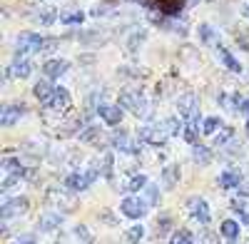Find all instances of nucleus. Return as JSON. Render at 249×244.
<instances>
[{
  "label": "nucleus",
  "instance_id": "obj_1",
  "mask_svg": "<svg viewBox=\"0 0 249 244\" xmlns=\"http://www.w3.org/2000/svg\"><path fill=\"white\" fill-rule=\"evenodd\" d=\"M120 107L122 110H130V112H135L137 117H142V115H147V100H144V95L140 92V90H135V87H127V90H122L120 92Z\"/></svg>",
  "mask_w": 249,
  "mask_h": 244
},
{
  "label": "nucleus",
  "instance_id": "obj_2",
  "mask_svg": "<svg viewBox=\"0 0 249 244\" xmlns=\"http://www.w3.org/2000/svg\"><path fill=\"white\" fill-rule=\"evenodd\" d=\"M100 177V172L95 170V167H88V170H75V172H70L68 177H65V187L70 190V192H85L92 182Z\"/></svg>",
  "mask_w": 249,
  "mask_h": 244
},
{
  "label": "nucleus",
  "instance_id": "obj_3",
  "mask_svg": "<svg viewBox=\"0 0 249 244\" xmlns=\"http://www.w3.org/2000/svg\"><path fill=\"white\" fill-rule=\"evenodd\" d=\"M147 209H150L147 199L140 197V194H127V197H122V202H120V212L127 219H142L144 214H147Z\"/></svg>",
  "mask_w": 249,
  "mask_h": 244
},
{
  "label": "nucleus",
  "instance_id": "obj_4",
  "mask_svg": "<svg viewBox=\"0 0 249 244\" xmlns=\"http://www.w3.org/2000/svg\"><path fill=\"white\" fill-rule=\"evenodd\" d=\"M30 207L28 197H13V199H3V207H0V217H3V222H10L13 217H20L25 214Z\"/></svg>",
  "mask_w": 249,
  "mask_h": 244
},
{
  "label": "nucleus",
  "instance_id": "obj_5",
  "mask_svg": "<svg viewBox=\"0 0 249 244\" xmlns=\"http://www.w3.org/2000/svg\"><path fill=\"white\" fill-rule=\"evenodd\" d=\"M45 40L48 37L37 35V33H20L15 45L20 52H40V50H45Z\"/></svg>",
  "mask_w": 249,
  "mask_h": 244
},
{
  "label": "nucleus",
  "instance_id": "obj_6",
  "mask_svg": "<svg viewBox=\"0 0 249 244\" xmlns=\"http://www.w3.org/2000/svg\"><path fill=\"white\" fill-rule=\"evenodd\" d=\"M167 130H164V125L160 122V125H144L137 130V139L142 142H150V145H162V142H167Z\"/></svg>",
  "mask_w": 249,
  "mask_h": 244
},
{
  "label": "nucleus",
  "instance_id": "obj_7",
  "mask_svg": "<svg viewBox=\"0 0 249 244\" xmlns=\"http://www.w3.org/2000/svg\"><path fill=\"white\" fill-rule=\"evenodd\" d=\"M187 209H190V214H192L195 222H199V225H210L212 212H210V205H207L202 197H190V202H187Z\"/></svg>",
  "mask_w": 249,
  "mask_h": 244
},
{
  "label": "nucleus",
  "instance_id": "obj_8",
  "mask_svg": "<svg viewBox=\"0 0 249 244\" xmlns=\"http://www.w3.org/2000/svg\"><path fill=\"white\" fill-rule=\"evenodd\" d=\"M177 110L182 117L187 120H202L199 117V110H197V95L195 92H184L177 97Z\"/></svg>",
  "mask_w": 249,
  "mask_h": 244
},
{
  "label": "nucleus",
  "instance_id": "obj_9",
  "mask_svg": "<svg viewBox=\"0 0 249 244\" xmlns=\"http://www.w3.org/2000/svg\"><path fill=\"white\" fill-rule=\"evenodd\" d=\"M110 145H112L115 150H120V152H130V155H140V152H142V147L137 145L135 139H130V135L124 132V130H117V132L110 137Z\"/></svg>",
  "mask_w": 249,
  "mask_h": 244
},
{
  "label": "nucleus",
  "instance_id": "obj_10",
  "mask_svg": "<svg viewBox=\"0 0 249 244\" xmlns=\"http://www.w3.org/2000/svg\"><path fill=\"white\" fill-rule=\"evenodd\" d=\"M30 72H33V63H30V60L28 57H15L5 75L10 80H25V77H30Z\"/></svg>",
  "mask_w": 249,
  "mask_h": 244
},
{
  "label": "nucleus",
  "instance_id": "obj_11",
  "mask_svg": "<svg viewBox=\"0 0 249 244\" xmlns=\"http://www.w3.org/2000/svg\"><path fill=\"white\" fill-rule=\"evenodd\" d=\"M147 5L155 8V10H160L162 15L172 17V15H179V13H182L184 0H147Z\"/></svg>",
  "mask_w": 249,
  "mask_h": 244
},
{
  "label": "nucleus",
  "instance_id": "obj_12",
  "mask_svg": "<svg viewBox=\"0 0 249 244\" xmlns=\"http://www.w3.org/2000/svg\"><path fill=\"white\" fill-rule=\"evenodd\" d=\"M97 115L107 122V125L117 127L120 122H122V107L120 105H105V103H100L97 105Z\"/></svg>",
  "mask_w": 249,
  "mask_h": 244
},
{
  "label": "nucleus",
  "instance_id": "obj_13",
  "mask_svg": "<svg viewBox=\"0 0 249 244\" xmlns=\"http://www.w3.org/2000/svg\"><path fill=\"white\" fill-rule=\"evenodd\" d=\"M68 68H70L68 60H62V57H53V60H48V63L43 65V72H45V77L57 80L60 75H65V72H68Z\"/></svg>",
  "mask_w": 249,
  "mask_h": 244
},
{
  "label": "nucleus",
  "instance_id": "obj_14",
  "mask_svg": "<svg viewBox=\"0 0 249 244\" xmlns=\"http://www.w3.org/2000/svg\"><path fill=\"white\" fill-rule=\"evenodd\" d=\"M62 225V212H43L37 217V229L40 232H53Z\"/></svg>",
  "mask_w": 249,
  "mask_h": 244
},
{
  "label": "nucleus",
  "instance_id": "obj_15",
  "mask_svg": "<svg viewBox=\"0 0 249 244\" xmlns=\"http://www.w3.org/2000/svg\"><path fill=\"white\" fill-rule=\"evenodd\" d=\"M70 105H72L70 92H68L65 87H55L53 100H50V107H53L55 112H65V110H70Z\"/></svg>",
  "mask_w": 249,
  "mask_h": 244
},
{
  "label": "nucleus",
  "instance_id": "obj_16",
  "mask_svg": "<svg viewBox=\"0 0 249 244\" xmlns=\"http://www.w3.org/2000/svg\"><path fill=\"white\" fill-rule=\"evenodd\" d=\"M179 177H182L179 165H167V167L162 170V174H160L162 187H164V190H175V187H177V182H179Z\"/></svg>",
  "mask_w": 249,
  "mask_h": 244
},
{
  "label": "nucleus",
  "instance_id": "obj_17",
  "mask_svg": "<svg viewBox=\"0 0 249 244\" xmlns=\"http://www.w3.org/2000/svg\"><path fill=\"white\" fill-rule=\"evenodd\" d=\"M23 115H25V107L23 105H5L3 107V115H0V122H3V127H13Z\"/></svg>",
  "mask_w": 249,
  "mask_h": 244
},
{
  "label": "nucleus",
  "instance_id": "obj_18",
  "mask_svg": "<svg viewBox=\"0 0 249 244\" xmlns=\"http://www.w3.org/2000/svg\"><path fill=\"white\" fill-rule=\"evenodd\" d=\"M217 185L222 190H232V187H239L242 185V174L237 170H224L219 177H217Z\"/></svg>",
  "mask_w": 249,
  "mask_h": 244
},
{
  "label": "nucleus",
  "instance_id": "obj_19",
  "mask_svg": "<svg viewBox=\"0 0 249 244\" xmlns=\"http://www.w3.org/2000/svg\"><path fill=\"white\" fill-rule=\"evenodd\" d=\"M33 92H35V97H37L43 105H50V100H53V92H55V87H53V83H50V80H40V83H35Z\"/></svg>",
  "mask_w": 249,
  "mask_h": 244
},
{
  "label": "nucleus",
  "instance_id": "obj_20",
  "mask_svg": "<svg viewBox=\"0 0 249 244\" xmlns=\"http://www.w3.org/2000/svg\"><path fill=\"white\" fill-rule=\"evenodd\" d=\"M92 167L100 172V177H107V179H110V177H112V167H115V157H112V152H105Z\"/></svg>",
  "mask_w": 249,
  "mask_h": 244
},
{
  "label": "nucleus",
  "instance_id": "obj_21",
  "mask_svg": "<svg viewBox=\"0 0 249 244\" xmlns=\"http://www.w3.org/2000/svg\"><path fill=\"white\" fill-rule=\"evenodd\" d=\"M217 55H219V63L227 68V70H232V72H242V65H239V60L230 52V50H227V48H217Z\"/></svg>",
  "mask_w": 249,
  "mask_h": 244
},
{
  "label": "nucleus",
  "instance_id": "obj_22",
  "mask_svg": "<svg viewBox=\"0 0 249 244\" xmlns=\"http://www.w3.org/2000/svg\"><path fill=\"white\" fill-rule=\"evenodd\" d=\"M82 20H85V13H82L80 8H65V10H60V23H65V25H80Z\"/></svg>",
  "mask_w": 249,
  "mask_h": 244
},
{
  "label": "nucleus",
  "instance_id": "obj_23",
  "mask_svg": "<svg viewBox=\"0 0 249 244\" xmlns=\"http://www.w3.org/2000/svg\"><path fill=\"white\" fill-rule=\"evenodd\" d=\"M182 135H184V139L195 147L197 142H199V120H187V122H184Z\"/></svg>",
  "mask_w": 249,
  "mask_h": 244
},
{
  "label": "nucleus",
  "instance_id": "obj_24",
  "mask_svg": "<svg viewBox=\"0 0 249 244\" xmlns=\"http://www.w3.org/2000/svg\"><path fill=\"white\" fill-rule=\"evenodd\" d=\"M192 159H195V165H210V162L214 159V152L210 147H204V145H195L192 147Z\"/></svg>",
  "mask_w": 249,
  "mask_h": 244
},
{
  "label": "nucleus",
  "instance_id": "obj_25",
  "mask_svg": "<svg viewBox=\"0 0 249 244\" xmlns=\"http://www.w3.org/2000/svg\"><path fill=\"white\" fill-rule=\"evenodd\" d=\"M219 232H222L224 239H230V242L239 239V222L237 219H224L222 225H219Z\"/></svg>",
  "mask_w": 249,
  "mask_h": 244
},
{
  "label": "nucleus",
  "instance_id": "obj_26",
  "mask_svg": "<svg viewBox=\"0 0 249 244\" xmlns=\"http://www.w3.org/2000/svg\"><path fill=\"white\" fill-rule=\"evenodd\" d=\"M147 185H150V182H147V177H144V174H132L127 182H124V190L132 192V194H137V192H142V190H147Z\"/></svg>",
  "mask_w": 249,
  "mask_h": 244
},
{
  "label": "nucleus",
  "instance_id": "obj_27",
  "mask_svg": "<svg viewBox=\"0 0 249 244\" xmlns=\"http://www.w3.org/2000/svg\"><path fill=\"white\" fill-rule=\"evenodd\" d=\"M232 137H234V130L222 125V127L214 132V145H217V147H227V145L232 142Z\"/></svg>",
  "mask_w": 249,
  "mask_h": 244
},
{
  "label": "nucleus",
  "instance_id": "obj_28",
  "mask_svg": "<svg viewBox=\"0 0 249 244\" xmlns=\"http://www.w3.org/2000/svg\"><path fill=\"white\" fill-rule=\"evenodd\" d=\"M142 237H144V227L137 222V225H132L127 232H124V244H140Z\"/></svg>",
  "mask_w": 249,
  "mask_h": 244
},
{
  "label": "nucleus",
  "instance_id": "obj_29",
  "mask_svg": "<svg viewBox=\"0 0 249 244\" xmlns=\"http://www.w3.org/2000/svg\"><path fill=\"white\" fill-rule=\"evenodd\" d=\"M55 20H60V13L55 8H43V10L37 13V23L40 25H53Z\"/></svg>",
  "mask_w": 249,
  "mask_h": 244
},
{
  "label": "nucleus",
  "instance_id": "obj_30",
  "mask_svg": "<svg viewBox=\"0 0 249 244\" xmlns=\"http://www.w3.org/2000/svg\"><path fill=\"white\" fill-rule=\"evenodd\" d=\"M162 125H164V130H167V135H170V137H175V135H179V132L184 130V122H182V120H177V117H167V120H162Z\"/></svg>",
  "mask_w": 249,
  "mask_h": 244
},
{
  "label": "nucleus",
  "instance_id": "obj_31",
  "mask_svg": "<svg viewBox=\"0 0 249 244\" xmlns=\"http://www.w3.org/2000/svg\"><path fill=\"white\" fill-rule=\"evenodd\" d=\"M97 139H102V130L100 127H85L80 132V142H88V145H95Z\"/></svg>",
  "mask_w": 249,
  "mask_h": 244
},
{
  "label": "nucleus",
  "instance_id": "obj_32",
  "mask_svg": "<svg viewBox=\"0 0 249 244\" xmlns=\"http://www.w3.org/2000/svg\"><path fill=\"white\" fill-rule=\"evenodd\" d=\"M170 244H195V237L190 229H177V232H172Z\"/></svg>",
  "mask_w": 249,
  "mask_h": 244
},
{
  "label": "nucleus",
  "instance_id": "obj_33",
  "mask_svg": "<svg viewBox=\"0 0 249 244\" xmlns=\"http://www.w3.org/2000/svg\"><path fill=\"white\" fill-rule=\"evenodd\" d=\"M219 127H222V120L219 117H204L202 120V132L204 135H214Z\"/></svg>",
  "mask_w": 249,
  "mask_h": 244
},
{
  "label": "nucleus",
  "instance_id": "obj_34",
  "mask_svg": "<svg viewBox=\"0 0 249 244\" xmlns=\"http://www.w3.org/2000/svg\"><path fill=\"white\" fill-rule=\"evenodd\" d=\"M72 232H75V237H77V242H82V244H92V242H95V237H92V232H90V229H88L85 225H77V227H75Z\"/></svg>",
  "mask_w": 249,
  "mask_h": 244
},
{
  "label": "nucleus",
  "instance_id": "obj_35",
  "mask_svg": "<svg viewBox=\"0 0 249 244\" xmlns=\"http://www.w3.org/2000/svg\"><path fill=\"white\" fill-rule=\"evenodd\" d=\"M199 37H202L204 45H214L217 43V33L210 25H199Z\"/></svg>",
  "mask_w": 249,
  "mask_h": 244
},
{
  "label": "nucleus",
  "instance_id": "obj_36",
  "mask_svg": "<svg viewBox=\"0 0 249 244\" xmlns=\"http://www.w3.org/2000/svg\"><path fill=\"white\" fill-rule=\"evenodd\" d=\"M97 217H100L102 225H107V227H117V225H120V222L115 219V214H112L110 209H100V214H97Z\"/></svg>",
  "mask_w": 249,
  "mask_h": 244
},
{
  "label": "nucleus",
  "instance_id": "obj_37",
  "mask_svg": "<svg viewBox=\"0 0 249 244\" xmlns=\"http://www.w3.org/2000/svg\"><path fill=\"white\" fill-rule=\"evenodd\" d=\"M230 205H232V209H234V212H239V214L249 212V202H247V197H234V199L230 202Z\"/></svg>",
  "mask_w": 249,
  "mask_h": 244
},
{
  "label": "nucleus",
  "instance_id": "obj_38",
  "mask_svg": "<svg viewBox=\"0 0 249 244\" xmlns=\"http://www.w3.org/2000/svg\"><path fill=\"white\" fill-rule=\"evenodd\" d=\"M157 197H160V190L155 185H147V205H157V202H160Z\"/></svg>",
  "mask_w": 249,
  "mask_h": 244
},
{
  "label": "nucleus",
  "instance_id": "obj_39",
  "mask_svg": "<svg viewBox=\"0 0 249 244\" xmlns=\"http://www.w3.org/2000/svg\"><path fill=\"white\" fill-rule=\"evenodd\" d=\"M13 244H37V239L33 234H20V237L13 239Z\"/></svg>",
  "mask_w": 249,
  "mask_h": 244
},
{
  "label": "nucleus",
  "instance_id": "obj_40",
  "mask_svg": "<svg viewBox=\"0 0 249 244\" xmlns=\"http://www.w3.org/2000/svg\"><path fill=\"white\" fill-rule=\"evenodd\" d=\"M170 227H172V219H170V217H160V219H157V229H160V232H167Z\"/></svg>",
  "mask_w": 249,
  "mask_h": 244
},
{
  "label": "nucleus",
  "instance_id": "obj_41",
  "mask_svg": "<svg viewBox=\"0 0 249 244\" xmlns=\"http://www.w3.org/2000/svg\"><path fill=\"white\" fill-rule=\"evenodd\" d=\"M142 43H144V33H135V35H132V43H127V48L135 50V48L142 45Z\"/></svg>",
  "mask_w": 249,
  "mask_h": 244
},
{
  "label": "nucleus",
  "instance_id": "obj_42",
  "mask_svg": "<svg viewBox=\"0 0 249 244\" xmlns=\"http://www.w3.org/2000/svg\"><path fill=\"white\" fill-rule=\"evenodd\" d=\"M199 244H217V242H214L212 234H202V237H199Z\"/></svg>",
  "mask_w": 249,
  "mask_h": 244
},
{
  "label": "nucleus",
  "instance_id": "obj_43",
  "mask_svg": "<svg viewBox=\"0 0 249 244\" xmlns=\"http://www.w3.org/2000/svg\"><path fill=\"white\" fill-rule=\"evenodd\" d=\"M247 135H249V115H247Z\"/></svg>",
  "mask_w": 249,
  "mask_h": 244
},
{
  "label": "nucleus",
  "instance_id": "obj_44",
  "mask_svg": "<svg viewBox=\"0 0 249 244\" xmlns=\"http://www.w3.org/2000/svg\"><path fill=\"white\" fill-rule=\"evenodd\" d=\"M28 3H40V0H28Z\"/></svg>",
  "mask_w": 249,
  "mask_h": 244
}]
</instances>
